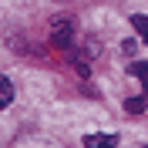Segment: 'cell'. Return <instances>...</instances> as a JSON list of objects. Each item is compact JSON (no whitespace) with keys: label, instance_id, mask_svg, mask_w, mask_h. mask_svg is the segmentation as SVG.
Returning a JSON list of instances; mask_svg holds the SVG:
<instances>
[{"label":"cell","instance_id":"1","mask_svg":"<svg viewBox=\"0 0 148 148\" xmlns=\"http://www.w3.org/2000/svg\"><path fill=\"white\" fill-rule=\"evenodd\" d=\"M74 30H77V24H74L71 17H57L54 24H51V44L61 47V51H67V47L74 44Z\"/></svg>","mask_w":148,"mask_h":148},{"label":"cell","instance_id":"2","mask_svg":"<svg viewBox=\"0 0 148 148\" xmlns=\"http://www.w3.org/2000/svg\"><path fill=\"white\" fill-rule=\"evenodd\" d=\"M84 145L88 148H114L118 145V135H111V131H94V135L84 138Z\"/></svg>","mask_w":148,"mask_h":148},{"label":"cell","instance_id":"3","mask_svg":"<svg viewBox=\"0 0 148 148\" xmlns=\"http://www.w3.org/2000/svg\"><path fill=\"white\" fill-rule=\"evenodd\" d=\"M145 108H148V94H138V98H128L125 101V111H131V114H141Z\"/></svg>","mask_w":148,"mask_h":148},{"label":"cell","instance_id":"4","mask_svg":"<svg viewBox=\"0 0 148 148\" xmlns=\"http://www.w3.org/2000/svg\"><path fill=\"white\" fill-rule=\"evenodd\" d=\"M10 101H14V84H10L3 74H0V108H7Z\"/></svg>","mask_w":148,"mask_h":148},{"label":"cell","instance_id":"5","mask_svg":"<svg viewBox=\"0 0 148 148\" xmlns=\"http://www.w3.org/2000/svg\"><path fill=\"white\" fill-rule=\"evenodd\" d=\"M131 27L138 30L141 40H148V17H145V14H135V17H131Z\"/></svg>","mask_w":148,"mask_h":148},{"label":"cell","instance_id":"6","mask_svg":"<svg viewBox=\"0 0 148 148\" xmlns=\"http://www.w3.org/2000/svg\"><path fill=\"white\" fill-rule=\"evenodd\" d=\"M135 77H138L141 84H148V61H131V67H128Z\"/></svg>","mask_w":148,"mask_h":148},{"label":"cell","instance_id":"7","mask_svg":"<svg viewBox=\"0 0 148 148\" xmlns=\"http://www.w3.org/2000/svg\"><path fill=\"white\" fill-rule=\"evenodd\" d=\"M135 47H138L135 40H125V44H121V51H125V54H135Z\"/></svg>","mask_w":148,"mask_h":148}]
</instances>
